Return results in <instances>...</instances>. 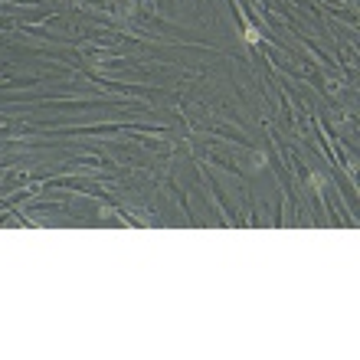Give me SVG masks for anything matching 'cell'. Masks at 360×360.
<instances>
[{
  "label": "cell",
  "instance_id": "obj_3",
  "mask_svg": "<svg viewBox=\"0 0 360 360\" xmlns=\"http://www.w3.org/2000/svg\"><path fill=\"white\" fill-rule=\"evenodd\" d=\"M265 164H269V157H265V154H252V167H255V171H259V167H265Z\"/></svg>",
  "mask_w": 360,
  "mask_h": 360
},
{
  "label": "cell",
  "instance_id": "obj_2",
  "mask_svg": "<svg viewBox=\"0 0 360 360\" xmlns=\"http://www.w3.org/2000/svg\"><path fill=\"white\" fill-rule=\"evenodd\" d=\"M246 43H259V39H262V36H259V30H255V27H246Z\"/></svg>",
  "mask_w": 360,
  "mask_h": 360
},
{
  "label": "cell",
  "instance_id": "obj_1",
  "mask_svg": "<svg viewBox=\"0 0 360 360\" xmlns=\"http://www.w3.org/2000/svg\"><path fill=\"white\" fill-rule=\"evenodd\" d=\"M308 180H311V187H315L318 193H321V190H324V183H327V180H324V174H321V171H311V177H308Z\"/></svg>",
  "mask_w": 360,
  "mask_h": 360
}]
</instances>
